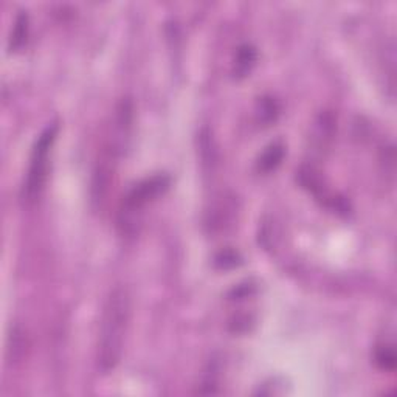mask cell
<instances>
[{"label":"cell","instance_id":"cell-1","mask_svg":"<svg viewBox=\"0 0 397 397\" xmlns=\"http://www.w3.org/2000/svg\"><path fill=\"white\" fill-rule=\"evenodd\" d=\"M130 322V296L126 287H115L104 304L99 326L97 368L109 374L120 363Z\"/></svg>","mask_w":397,"mask_h":397},{"label":"cell","instance_id":"cell-2","mask_svg":"<svg viewBox=\"0 0 397 397\" xmlns=\"http://www.w3.org/2000/svg\"><path fill=\"white\" fill-rule=\"evenodd\" d=\"M56 135L58 124L51 123L40 132L38 140L34 141L32 156H29L27 177L22 187V200L25 204H34L44 191L47 173H49L50 152L56 140Z\"/></svg>","mask_w":397,"mask_h":397},{"label":"cell","instance_id":"cell-3","mask_svg":"<svg viewBox=\"0 0 397 397\" xmlns=\"http://www.w3.org/2000/svg\"><path fill=\"white\" fill-rule=\"evenodd\" d=\"M169 187V177L165 174L152 176L149 179L141 180L126 194L123 202V208L120 211L123 227L130 228L139 221V217L147 204L154 199L163 194Z\"/></svg>","mask_w":397,"mask_h":397},{"label":"cell","instance_id":"cell-4","mask_svg":"<svg viewBox=\"0 0 397 397\" xmlns=\"http://www.w3.org/2000/svg\"><path fill=\"white\" fill-rule=\"evenodd\" d=\"M254 64H256V50L248 44L241 45L233 62L234 78H245L252 72Z\"/></svg>","mask_w":397,"mask_h":397},{"label":"cell","instance_id":"cell-5","mask_svg":"<svg viewBox=\"0 0 397 397\" xmlns=\"http://www.w3.org/2000/svg\"><path fill=\"white\" fill-rule=\"evenodd\" d=\"M284 146L281 143H272L261 154L258 158V169L261 173H272L280 167L284 158Z\"/></svg>","mask_w":397,"mask_h":397},{"label":"cell","instance_id":"cell-6","mask_svg":"<svg viewBox=\"0 0 397 397\" xmlns=\"http://www.w3.org/2000/svg\"><path fill=\"white\" fill-rule=\"evenodd\" d=\"M28 36V16L21 11V14H17L13 32H11V38H10V47L11 50L21 49V47L25 44Z\"/></svg>","mask_w":397,"mask_h":397},{"label":"cell","instance_id":"cell-7","mask_svg":"<svg viewBox=\"0 0 397 397\" xmlns=\"http://www.w3.org/2000/svg\"><path fill=\"white\" fill-rule=\"evenodd\" d=\"M23 352H25V340H23V334L19 330L14 329L13 334L10 335L8 341V349H7V359L8 361H19L23 357Z\"/></svg>","mask_w":397,"mask_h":397},{"label":"cell","instance_id":"cell-8","mask_svg":"<svg viewBox=\"0 0 397 397\" xmlns=\"http://www.w3.org/2000/svg\"><path fill=\"white\" fill-rule=\"evenodd\" d=\"M376 361L383 371L396 370V351L393 345H382L376 351Z\"/></svg>","mask_w":397,"mask_h":397},{"label":"cell","instance_id":"cell-9","mask_svg":"<svg viewBox=\"0 0 397 397\" xmlns=\"http://www.w3.org/2000/svg\"><path fill=\"white\" fill-rule=\"evenodd\" d=\"M278 114L276 103L272 98H263L258 103V115L264 123L274 121Z\"/></svg>","mask_w":397,"mask_h":397}]
</instances>
